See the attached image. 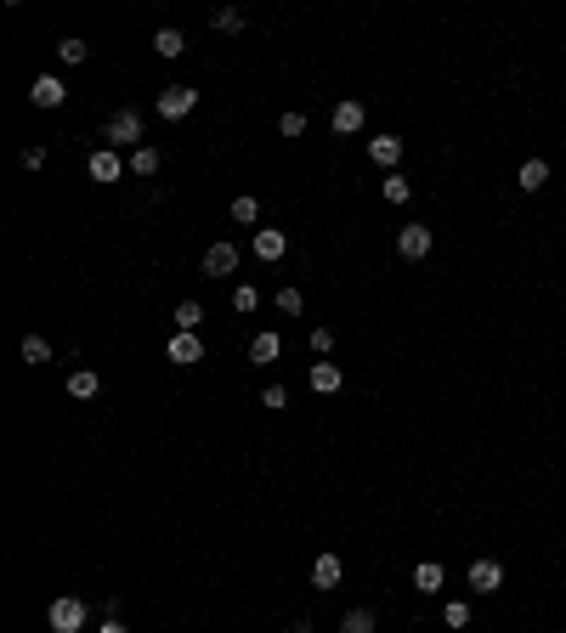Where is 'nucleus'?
I'll list each match as a JSON object with an SVG mask.
<instances>
[{"mask_svg": "<svg viewBox=\"0 0 566 633\" xmlns=\"http://www.w3.org/2000/svg\"><path fill=\"white\" fill-rule=\"evenodd\" d=\"M45 622H52V633H80L91 622V605H85V599H74V594H63V599H52Z\"/></svg>", "mask_w": 566, "mask_h": 633, "instance_id": "nucleus-1", "label": "nucleus"}, {"mask_svg": "<svg viewBox=\"0 0 566 633\" xmlns=\"http://www.w3.org/2000/svg\"><path fill=\"white\" fill-rule=\"evenodd\" d=\"M102 142H108L114 153H119V147L136 153V147H142V114H131V107H125V114H114L108 125H102Z\"/></svg>", "mask_w": 566, "mask_h": 633, "instance_id": "nucleus-2", "label": "nucleus"}, {"mask_svg": "<svg viewBox=\"0 0 566 633\" xmlns=\"http://www.w3.org/2000/svg\"><path fill=\"white\" fill-rule=\"evenodd\" d=\"M193 107H198V91H193V85H171V91H159V97H153V114L171 119V125H176V119H187Z\"/></svg>", "mask_w": 566, "mask_h": 633, "instance_id": "nucleus-3", "label": "nucleus"}, {"mask_svg": "<svg viewBox=\"0 0 566 633\" xmlns=\"http://www.w3.org/2000/svg\"><path fill=\"white\" fill-rule=\"evenodd\" d=\"M431 243H436V233L425 221L396 226V255H403V260H425V255H431Z\"/></svg>", "mask_w": 566, "mask_h": 633, "instance_id": "nucleus-4", "label": "nucleus"}, {"mask_svg": "<svg viewBox=\"0 0 566 633\" xmlns=\"http://www.w3.org/2000/svg\"><path fill=\"white\" fill-rule=\"evenodd\" d=\"M198 272H204V277H233V272H238V243L216 238V243L204 249V260H198Z\"/></svg>", "mask_w": 566, "mask_h": 633, "instance_id": "nucleus-5", "label": "nucleus"}, {"mask_svg": "<svg viewBox=\"0 0 566 633\" xmlns=\"http://www.w3.org/2000/svg\"><path fill=\"white\" fill-rule=\"evenodd\" d=\"M363 125H369V107H363L357 97L334 102V114H329V131H334V136H357Z\"/></svg>", "mask_w": 566, "mask_h": 633, "instance_id": "nucleus-6", "label": "nucleus"}, {"mask_svg": "<svg viewBox=\"0 0 566 633\" xmlns=\"http://www.w3.org/2000/svg\"><path fill=\"white\" fill-rule=\"evenodd\" d=\"M85 170H91V181H102V187H108V181H125V159H119L114 147H97L85 159Z\"/></svg>", "mask_w": 566, "mask_h": 633, "instance_id": "nucleus-7", "label": "nucleus"}, {"mask_svg": "<svg viewBox=\"0 0 566 633\" xmlns=\"http://www.w3.org/2000/svg\"><path fill=\"white\" fill-rule=\"evenodd\" d=\"M250 249H255V260H261V266H272V260L289 255V238L278 233V226H255V243H250Z\"/></svg>", "mask_w": 566, "mask_h": 633, "instance_id": "nucleus-8", "label": "nucleus"}, {"mask_svg": "<svg viewBox=\"0 0 566 633\" xmlns=\"http://www.w3.org/2000/svg\"><path fill=\"white\" fill-rule=\"evenodd\" d=\"M164 357H171L176 368H193V362H204V339H198V334H171Z\"/></svg>", "mask_w": 566, "mask_h": 633, "instance_id": "nucleus-9", "label": "nucleus"}, {"mask_svg": "<svg viewBox=\"0 0 566 633\" xmlns=\"http://www.w3.org/2000/svg\"><path fill=\"white\" fill-rule=\"evenodd\" d=\"M28 102H35V107H63L68 102V85L57 80V74H40V80L28 85Z\"/></svg>", "mask_w": 566, "mask_h": 633, "instance_id": "nucleus-10", "label": "nucleus"}, {"mask_svg": "<svg viewBox=\"0 0 566 633\" xmlns=\"http://www.w3.org/2000/svg\"><path fill=\"white\" fill-rule=\"evenodd\" d=\"M465 577H470V589H476V594H498L504 589V566L498 560H476Z\"/></svg>", "mask_w": 566, "mask_h": 633, "instance_id": "nucleus-11", "label": "nucleus"}, {"mask_svg": "<svg viewBox=\"0 0 566 633\" xmlns=\"http://www.w3.org/2000/svg\"><path fill=\"white\" fill-rule=\"evenodd\" d=\"M312 589H340V554H317L312 560Z\"/></svg>", "mask_w": 566, "mask_h": 633, "instance_id": "nucleus-12", "label": "nucleus"}, {"mask_svg": "<svg viewBox=\"0 0 566 633\" xmlns=\"http://www.w3.org/2000/svg\"><path fill=\"white\" fill-rule=\"evenodd\" d=\"M278 357H283V339L272 334V328H261V334L250 339V362H261V368H267V362H278Z\"/></svg>", "mask_w": 566, "mask_h": 633, "instance_id": "nucleus-13", "label": "nucleus"}, {"mask_svg": "<svg viewBox=\"0 0 566 633\" xmlns=\"http://www.w3.org/2000/svg\"><path fill=\"white\" fill-rule=\"evenodd\" d=\"M369 159L386 164V170H396V164H403V136H374V142H369Z\"/></svg>", "mask_w": 566, "mask_h": 633, "instance_id": "nucleus-14", "label": "nucleus"}, {"mask_svg": "<svg viewBox=\"0 0 566 633\" xmlns=\"http://www.w3.org/2000/svg\"><path fill=\"white\" fill-rule=\"evenodd\" d=\"M340 384H346V374H340L334 362H312V391H317V396H334Z\"/></svg>", "mask_w": 566, "mask_h": 633, "instance_id": "nucleus-15", "label": "nucleus"}, {"mask_svg": "<svg viewBox=\"0 0 566 633\" xmlns=\"http://www.w3.org/2000/svg\"><path fill=\"white\" fill-rule=\"evenodd\" d=\"M442 582H448V571H442L436 560H419L414 566V589L419 594H442Z\"/></svg>", "mask_w": 566, "mask_h": 633, "instance_id": "nucleus-16", "label": "nucleus"}, {"mask_svg": "<svg viewBox=\"0 0 566 633\" xmlns=\"http://www.w3.org/2000/svg\"><path fill=\"white\" fill-rule=\"evenodd\" d=\"M153 51H159L164 63H176V57L187 51V35H181V28H159V35H153Z\"/></svg>", "mask_w": 566, "mask_h": 633, "instance_id": "nucleus-17", "label": "nucleus"}, {"mask_svg": "<svg viewBox=\"0 0 566 633\" xmlns=\"http://www.w3.org/2000/svg\"><path fill=\"white\" fill-rule=\"evenodd\" d=\"M544 181H549V164L544 159H527L522 170H515V187H522V193H538Z\"/></svg>", "mask_w": 566, "mask_h": 633, "instance_id": "nucleus-18", "label": "nucleus"}, {"mask_svg": "<svg viewBox=\"0 0 566 633\" xmlns=\"http://www.w3.org/2000/svg\"><path fill=\"white\" fill-rule=\"evenodd\" d=\"M97 391H102V379L91 374V368H74V374H68V396H74V401H91Z\"/></svg>", "mask_w": 566, "mask_h": 633, "instance_id": "nucleus-19", "label": "nucleus"}, {"mask_svg": "<svg viewBox=\"0 0 566 633\" xmlns=\"http://www.w3.org/2000/svg\"><path fill=\"white\" fill-rule=\"evenodd\" d=\"M198 322H204V305H198V300H181V305H176V334H198Z\"/></svg>", "mask_w": 566, "mask_h": 633, "instance_id": "nucleus-20", "label": "nucleus"}, {"mask_svg": "<svg viewBox=\"0 0 566 633\" xmlns=\"http://www.w3.org/2000/svg\"><path fill=\"white\" fill-rule=\"evenodd\" d=\"M85 57H91V45H85V40H57V63H63V68H80Z\"/></svg>", "mask_w": 566, "mask_h": 633, "instance_id": "nucleus-21", "label": "nucleus"}, {"mask_svg": "<svg viewBox=\"0 0 566 633\" xmlns=\"http://www.w3.org/2000/svg\"><path fill=\"white\" fill-rule=\"evenodd\" d=\"M340 633H374V611H369V605L346 611V616H340Z\"/></svg>", "mask_w": 566, "mask_h": 633, "instance_id": "nucleus-22", "label": "nucleus"}, {"mask_svg": "<svg viewBox=\"0 0 566 633\" xmlns=\"http://www.w3.org/2000/svg\"><path fill=\"white\" fill-rule=\"evenodd\" d=\"M131 176H159V147H136L131 153Z\"/></svg>", "mask_w": 566, "mask_h": 633, "instance_id": "nucleus-23", "label": "nucleus"}, {"mask_svg": "<svg viewBox=\"0 0 566 633\" xmlns=\"http://www.w3.org/2000/svg\"><path fill=\"white\" fill-rule=\"evenodd\" d=\"M23 362H35V368L52 362V339H45V334H28V339H23Z\"/></svg>", "mask_w": 566, "mask_h": 633, "instance_id": "nucleus-24", "label": "nucleus"}, {"mask_svg": "<svg viewBox=\"0 0 566 633\" xmlns=\"http://www.w3.org/2000/svg\"><path fill=\"white\" fill-rule=\"evenodd\" d=\"M408 193H414V187H408V181L396 176V170H391L386 181H379V198H386V204H408Z\"/></svg>", "mask_w": 566, "mask_h": 633, "instance_id": "nucleus-25", "label": "nucleus"}, {"mask_svg": "<svg viewBox=\"0 0 566 633\" xmlns=\"http://www.w3.org/2000/svg\"><path fill=\"white\" fill-rule=\"evenodd\" d=\"M210 28H221V35H238V28H243V12H238V6L210 12Z\"/></svg>", "mask_w": 566, "mask_h": 633, "instance_id": "nucleus-26", "label": "nucleus"}, {"mask_svg": "<svg viewBox=\"0 0 566 633\" xmlns=\"http://www.w3.org/2000/svg\"><path fill=\"white\" fill-rule=\"evenodd\" d=\"M233 221L238 226H255V221H261V204H255V198H233Z\"/></svg>", "mask_w": 566, "mask_h": 633, "instance_id": "nucleus-27", "label": "nucleus"}, {"mask_svg": "<svg viewBox=\"0 0 566 633\" xmlns=\"http://www.w3.org/2000/svg\"><path fill=\"white\" fill-rule=\"evenodd\" d=\"M442 622H448V628H470V605H465V599H448V605H442Z\"/></svg>", "mask_w": 566, "mask_h": 633, "instance_id": "nucleus-28", "label": "nucleus"}, {"mask_svg": "<svg viewBox=\"0 0 566 633\" xmlns=\"http://www.w3.org/2000/svg\"><path fill=\"white\" fill-rule=\"evenodd\" d=\"M255 305H261V289L238 283V289H233V312H255Z\"/></svg>", "mask_w": 566, "mask_h": 633, "instance_id": "nucleus-29", "label": "nucleus"}, {"mask_svg": "<svg viewBox=\"0 0 566 633\" xmlns=\"http://www.w3.org/2000/svg\"><path fill=\"white\" fill-rule=\"evenodd\" d=\"M278 312L300 317V312H306V295H300V289H278Z\"/></svg>", "mask_w": 566, "mask_h": 633, "instance_id": "nucleus-30", "label": "nucleus"}, {"mask_svg": "<svg viewBox=\"0 0 566 633\" xmlns=\"http://www.w3.org/2000/svg\"><path fill=\"white\" fill-rule=\"evenodd\" d=\"M261 407L283 413V407H289V391H283V384H267V391H261Z\"/></svg>", "mask_w": 566, "mask_h": 633, "instance_id": "nucleus-31", "label": "nucleus"}, {"mask_svg": "<svg viewBox=\"0 0 566 633\" xmlns=\"http://www.w3.org/2000/svg\"><path fill=\"white\" fill-rule=\"evenodd\" d=\"M278 136H306V114H283L278 119Z\"/></svg>", "mask_w": 566, "mask_h": 633, "instance_id": "nucleus-32", "label": "nucleus"}, {"mask_svg": "<svg viewBox=\"0 0 566 633\" xmlns=\"http://www.w3.org/2000/svg\"><path fill=\"white\" fill-rule=\"evenodd\" d=\"M312 351H317V357H329V351H334V328H312Z\"/></svg>", "mask_w": 566, "mask_h": 633, "instance_id": "nucleus-33", "label": "nucleus"}, {"mask_svg": "<svg viewBox=\"0 0 566 633\" xmlns=\"http://www.w3.org/2000/svg\"><path fill=\"white\" fill-rule=\"evenodd\" d=\"M23 170H45V147H23Z\"/></svg>", "mask_w": 566, "mask_h": 633, "instance_id": "nucleus-34", "label": "nucleus"}, {"mask_svg": "<svg viewBox=\"0 0 566 633\" xmlns=\"http://www.w3.org/2000/svg\"><path fill=\"white\" fill-rule=\"evenodd\" d=\"M97 633H125V622H119V616H108V622H102Z\"/></svg>", "mask_w": 566, "mask_h": 633, "instance_id": "nucleus-35", "label": "nucleus"}]
</instances>
